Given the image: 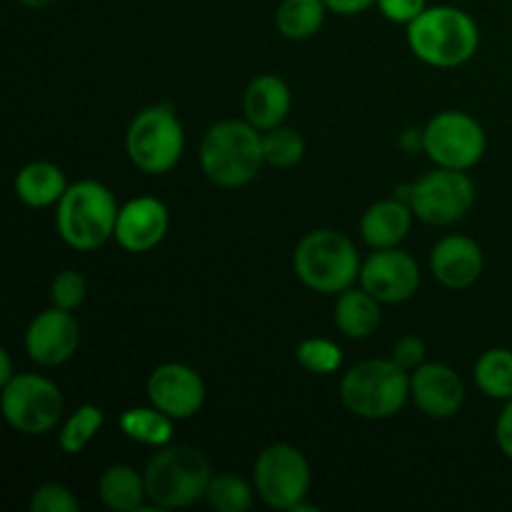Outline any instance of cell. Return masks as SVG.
<instances>
[{
	"instance_id": "8992f818",
	"label": "cell",
	"mask_w": 512,
	"mask_h": 512,
	"mask_svg": "<svg viewBox=\"0 0 512 512\" xmlns=\"http://www.w3.org/2000/svg\"><path fill=\"white\" fill-rule=\"evenodd\" d=\"M410 398L408 370L390 360H365L345 373L340 400L353 415L385 420L398 415Z\"/></svg>"
},
{
	"instance_id": "e575fe53",
	"label": "cell",
	"mask_w": 512,
	"mask_h": 512,
	"mask_svg": "<svg viewBox=\"0 0 512 512\" xmlns=\"http://www.w3.org/2000/svg\"><path fill=\"white\" fill-rule=\"evenodd\" d=\"M373 3H378V0H325L328 10L338 15H358L368 10Z\"/></svg>"
},
{
	"instance_id": "d4e9b609",
	"label": "cell",
	"mask_w": 512,
	"mask_h": 512,
	"mask_svg": "<svg viewBox=\"0 0 512 512\" xmlns=\"http://www.w3.org/2000/svg\"><path fill=\"white\" fill-rule=\"evenodd\" d=\"M475 383L488 398H512V350L490 348L475 363Z\"/></svg>"
},
{
	"instance_id": "5bb4252c",
	"label": "cell",
	"mask_w": 512,
	"mask_h": 512,
	"mask_svg": "<svg viewBox=\"0 0 512 512\" xmlns=\"http://www.w3.org/2000/svg\"><path fill=\"white\" fill-rule=\"evenodd\" d=\"M150 403L173 420H188L205 403V383L193 368L183 363H165L148 380Z\"/></svg>"
},
{
	"instance_id": "7a4b0ae2",
	"label": "cell",
	"mask_w": 512,
	"mask_h": 512,
	"mask_svg": "<svg viewBox=\"0 0 512 512\" xmlns=\"http://www.w3.org/2000/svg\"><path fill=\"white\" fill-rule=\"evenodd\" d=\"M410 50L435 68H458L468 63L480 45V30L465 10L453 5L425 8L408 25Z\"/></svg>"
},
{
	"instance_id": "cb8c5ba5",
	"label": "cell",
	"mask_w": 512,
	"mask_h": 512,
	"mask_svg": "<svg viewBox=\"0 0 512 512\" xmlns=\"http://www.w3.org/2000/svg\"><path fill=\"white\" fill-rule=\"evenodd\" d=\"M120 430L135 443L163 448L173 438V418L155 405L153 408H130L120 415Z\"/></svg>"
},
{
	"instance_id": "4fadbf2b",
	"label": "cell",
	"mask_w": 512,
	"mask_h": 512,
	"mask_svg": "<svg viewBox=\"0 0 512 512\" xmlns=\"http://www.w3.org/2000/svg\"><path fill=\"white\" fill-rule=\"evenodd\" d=\"M80 345V328L70 310L50 308L33 318L25 333V348L33 363L43 368L68 363Z\"/></svg>"
},
{
	"instance_id": "603a6c76",
	"label": "cell",
	"mask_w": 512,
	"mask_h": 512,
	"mask_svg": "<svg viewBox=\"0 0 512 512\" xmlns=\"http://www.w3.org/2000/svg\"><path fill=\"white\" fill-rule=\"evenodd\" d=\"M325 0H283L275 13V25L288 40H308L323 28Z\"/></svg>"
},
{
	"instance_id": "1f68e13d",
	"label": "cell",
	"mask_w": 512,
	"mask_h": 512,
	"mask_svg": "<svg viewBox=\"0 0 512 512\" xmlns=\"http://www.w3.org/2000/svg\"><path fill=\"white\" fill-rule=\"evenodd\" d=\"M378 8L393 23L410 25L428 5H425V0H378Z\"/></svg>"
},
{
	"instance_id": "9a60e30c",
	"label": "cell",
	"mask_w": 512,
	"mask_h": 512,
	"mask_svg": "<svg viewBox=\"0 0 512 512\" xmlns=\"http://www.w3.org/2000/svg\"><path fill=\"white\" fill-rule=\"evenodd\" d=\"M410 398L428 418H453L463 408V380L448 365L423 363L410 375Z\"/></svg>"
},
{
	"instance_id": "7402d4cb",
	"label": "cell",
	"mask_w": 512,
	"mask_h": 512,
	"mask_svg": "<svg viewBox=\"0 0 512 512\" xmlns=\"http://www.w3.org/2000/svg\"><path fill=\"white\" fill-rule=\"evenodd\" d=\"M98 495L105 508L115 512H133L143 508V500L148 498L145 478L130 465H113L100 475Z\"/></svg>"
},
{
	"instance_id": "ffe728a7",
	"label": "cell",
	"mask_w": 512,
	"mask_h": 512,
	"mask_svg": "<svg viewBox=\"0 0 512 512\" xmlns=\"http://www.w3.org/2000/svg\"><path fill=\"white\" fill-rule=\"evenodd\" d=\"M65 190H68L65 173L55 163H48V160L28 163L15 175V195L28 208H48V205L60 203Z\"/></svg>"
},
{
	"instance_id": "2e32d148",
	"label": "cell",
	"mask_w": 512,
	"mask_h": 512,
	"mask_svg": "<svg viewBox=\"0 0 512 512\" xmlns=\"http://www.w3.org/2000/svg\"><path fill=\"white\" fill-rule=\"evenodd\" d=\"M170 215L158 198H135L125 203L115 223V240L130 253H148L165 238Z\"/></svg>"
},
{
	"instance_id": "d6986e66",
	"label": "cell",
	"mask_w": 512,
	"mask_h": 512,
	"mask_svg": "<svg viewBox=\"0 0 512 512\" xmlns=\"http://www.w3.org/2000/svg\"><path fill=\"white\" fill-rule=\"evenodd\" d=\"M413 215L415 213L405 200H380L365 210L363 220H360V235L375 250L398 248L408 238Z\"/></svg>"
},
{
	"instance_id": "4316f807",
	"label": "cell",
	"mask_w": 512,
	"mask_h": 512,
	"mask_svg": "<svg viewBox=\"0 0 512 512\" xmlns=\"http://www.w3.org/2000/svg\"><path fill=\"white\" fill-rule=\"evenodd\" d=\"M263 153L265 163L275 165V168H293L303 160L305 140L298 130L288 128V125H275V128L265 130Z\"/></svg>"
},
{
	"instance_id": "44dd1931",
	"label": "cell",
	"mask_w": 512,
	"mask_h": 512,
	"mask_svg": "<svg viewBox=\"0 0 512 512\" xmlns=\"http://www.w3.org/2000/svg\"><path fill=\"white\" fill-rule=\"evenodd\" d=\"M335 325L353 340L370 338L380 325V300L368 290H343L335 303Z\"/></svg>"
},
{
	"instance_id": "f546056e",
	"label": "cell",
	"mask_w": 512,
	"mask_h": 512,
	"mask_svg": "<svg viewBox=\"0 0 512 512\" xmlns=\"http://www.w3.org/2000/svg\"><path fill=\"white\" fill-rule=\"evenodd\" d=\"M85 293H88V285H85V278L75 270H63L53 278V285H50V300H53L55 308L63 310H75L78 305H83Z\"/></svg>"
},
{
	"instance_id": "f1b7e54d",
	"label": "cell",
	"mask_w": 512,
	"mask_h": 512,
	"mask_svg": "<svg viewBox=\"0 0 512 512\" xmlns=\"http://www.w3.org/2000/svg\"><path fill=\"white\" fill-rule=\"evenodd\" d=\"M295 355H298V363L315 375L335 373L340 363H343V353H340L338 345L325 338L303 340L298 350H295Z\"/></svg>"
},
{
	"instance_id": "e0dca14e",
	"label": "cell",
	"mask_w": 512,
	"mask_h": 512,
	"mask_svg": "<svg viewBox=\"0 0 512 512\" xmlns=\"http://www.w3.org/2000/svg\"><path fill=\"white\" fill-rule=\"evenodd\" d=\"M430 268L438 283L445 288H468L480 278L485 268V258L480 245L465 235H448L440 240L430 255Z\"/></svg>"
},
{
	"instance_id": "5b68a950",
	"label": "cell",
	"mask_w": 512,
	"mask_h": 512,
	"mask_svg": "<svg viewBox=\"0 0 512 512\" xmlns=\"http://www.w3.org/2000/svg\"><path fill=\"white\" fill-rule=\"evenodd\" d=\"M293 268L300 283L315 293H343L360 278V258L353 240L340 230H313L298 243Z\"/></svg>"
},
{
	"instance_id": "30bf717a",
	"label": "cell",
	"mask_w": 512,
	"mask_h": 512,
	"mask_svg": "<svg viewBox=\"0 0 512 512\" xmlns=\"http://www.w3.org/2000/svg\"><path fill=\"white\" fill-rule=\"evenodd\" d=\"M255 493L275 510H293L310 493V465L295 445L275 443L255 460Z\"/></svg>"
},
{
	"instance_id": "8fae6325",
	"label": "cell",
	"mask_w": 512,
	"mask_h": 512,
	"mask_svg": "<svg viewBox=\"0 0 512 512\" xmlns=\"http://www.w3.org/2000/svg\"><path fill=\"white\" fill-rule=\"evenodd\" d=\"M485 145L483 125L460 110L438 113L423 130V148L438 168H473L485 155Z\"/></svg>"
},
{
	"instance_id": "ba28073f",
	"label": "cell",
	"mask_w": 512,
	"mask_h": 512,
	"mask_svg": "<svg viewBox=\"0 0 512 512\" xmlns=\"http://www.w3.org/2000/svg\"><path fill=\"white\" fill-rule=\"evenodd\" d=\"M403 200L428 225H450L470 213L475 185L465 170L438 168L425 173L418 183L403 188Z\"/></svg>"
},
{
	"instance_id": "836d02e7",
	"label": "cell",
	"mask_w": 512,
	"mask_h": 512,
	"mask_svg": "<svg viewBox=\"0 0 512 512\" xmlns=\"http://www.w3.org/2000/svg\"><path fill=\"white\" fill-rule=\"evenodd\" d=\"M495 440H498L500 453L512 460V398L503 408V413H500L498 425H495Z\"/></svg>"
},
{
	"instance_id": "484cf974",
	"label": "cell",
	"mask_w": 512,
	"mask_h": 512,
	"mask_svg": "<svg viewBox=\"0 0 512 512\" xmlns=\"http://www.w3.org/2000/svg\"><path fill=\"white\" fill-rule=\"evenodd\" d=\"M255 490L238 475H213L205 500L215 512H245L253 508Z\"/></svg>"
},
{
	"instance_id": "7c38bea8",
	"label": "cell",
	"mask_w": 512,
	"mask_h": 512,
	"mask_svg": "<svg viewBox=\"0 0 512 512\" xmlns=\"http://www.w3.org/2000/svg\"><path fill=\"white\" fill-rule=\"evenodd\" d=\"M360 283L380 303H405L420 288V268L405 250H375L360 268Z\"/></svg>"
},
{
	"instance_id": "83f0119b",
	"label": "cell",
	"mask_w": 512,
	"mask_h": 512,
	"mask_svg": "<svg viewBox=\"0 0 512 512\" xmlns=\"http://www.w3.org/2000/svg\"><path fill=\"white\" fill-rule=\"evenodd\" d=\"M103 420V410L95 408V405L78 408L60 430V448L68 455H78L93 440V435L103 428Z\"/></svg>"
},
{
	"instance_id": "6da1fadb",
	"label": "cell",
	"mask_w": 512,
	"mask_h": 512,
	"mask_svg": "<svg viewBox=\"0 0 512 512\" xmlns=\"http://www.w3.org/2000/svg\"><path fill=\"white\" fill-rule=\"evenodd\" d=\"M265 163L263 135L248 120H220L205 133L200 165L218 188H243Z\"/></svg>"
},
{
	"instance_id": "d6a6232c",
	"label": "cell",
	"mask_w": 512,
	"mask_h": 512,
	"mask_svg": "<svg viewBox=\"0 0 512 512\" xmlns=\"http://www.w3.org/2000/svg\"><path fill=\"white\" fill-rule=\"evenodd\" d=\"M393 360L405 370L420 368L425 360V343L420 338H415V335H405L403 340L395 343Z\"/></svg>"
},
{
	"instance_id": "52a82bcc",
	"label": "cell",
	"mask_w": 512,
	"mask_h": 512,
	"mask_svg": "<svg viewBox=\"0 0 512 512\" xmlns=\"http://www.w3.org/2000/svg\"><path fill=\"white\" fill-rule=\"evenodd\" d=\"M125 145L140 173L165 175L178 165L183 155V125L175 118L170 105H150L133 118Z\"/></svg>"
},
{
	"instance_id": "4dcf8cb0",
	"label": "cell",
	"mask_w": 512,
	"mask_h": 512,
	"mask_svg": "<svg viewBox=\"0 0 512 512\" xmlns=\"http://www.w3.org/2000/svg\"><path fill=\"white\" fill-rule=\"evenodd\" d=\"M78 500L65 485L48 483L40 485L30 498V510L33 512H78Z\"/></svg>"
},
{
	"instance_id": "ac0fdd59",
	"label": "cell",
	"mask_w": 512,
	"mask_h": 512,
	"mask_svg": "<svg viewBox=\"0 0 512 512\" xmlns=\"http://www.w3.org/2000/svg\"><path fill=\"white\" fill-rule=\"evenodd\" d=\"M290 88L278 75H258L248 85L243 95L245 120L253 123L258 130H270L275 125H283V120L290 113Z\"/></svg>"
},
{
	"instance_id": "8d00e7d4",
	"label": "cell",
	"mask_w": 512,
	"mask_h": 512,
	"mask_svg": "<svg viewBox=\"0 0 512 512\" xmlns=\"http://www.w3.org/2000/svg\"><path fill=\"white\" fill-rule=\"evenodd\" d=\"M18 3L28 5V8H45V5H53L55 0H18Z\"/></svg>"
},
{
	"instance_id": "3957f363",
	"label": "cell",
	"mask_w": 512,
	"mask_h": 512,
	"mask_svg": "<svg viewBox=\"0 0 512 512\" xmlns=\"http://www.w3.org/2000/svg\"><path fill=\"white\" fill-rule=\"evenodd\" d=\"M148 500L158 508H188L208 493L210 470L208 458L190 445H163L150 458L143 473Z\"/></svg>"
},
{
	"instance_id": "277c9868",
	"label": "cell",
	"mask_w": 512,
	"mask_h": 512,
	"mask_svg": "<svg viewBox=\"0 0 512 512\" xmlns=\"http://www.w3.org/2000/svg\"><path fill=\"white\" fill-rule=\"evenodd\" d=\"M118 205L113 193L98 180H80L68 185L55 210L58 233L70 248L95 250L108 238H115Z\"/></svg>"
},
{
	"instance_id": "9c48e42d",
	"label": "cell",
	"mask_w": 512,
	"mask_h": 512,
	"mask_svg": "<svg viewBox=\"0 0 512 512\" xmlns=\"http://www.w3.org/2000/svg\"><path fill=\"white\" fill-rule=\"evenodd\" d=\"M3 415L23 435H43L63 418V395L55 383L35 373H20L3 385Z\"/></svg>"
},
{
	"instance_id": "d590c367",
	"label": "cell",
	"mask_w": 512,
	"mask_h": 512,
	"mask_svg": "<svg viewBox=\"0 0 512 512\" xmlns=\"http://www.w3.org/2000/svg\"><path fill=\"white\" fill-rule=\"evenodd\" d=\"M13 365H10V353L8 350H0V385H5L8 380H13Z\"/></svg>"
}]
</instances>
